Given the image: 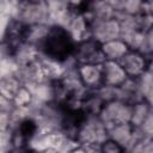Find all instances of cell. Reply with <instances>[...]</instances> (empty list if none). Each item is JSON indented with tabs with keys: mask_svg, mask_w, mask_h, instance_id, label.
Instances as JSON below:
<instances>
[{
	"mask_svg": "<svg viewBox=\"0 0 153 153\" xmlns=\"http://www.w3.org/2000/svg\"><path fill=\"white\" fill-rule=\"evenodd\" d=\"M37 124L32 120H23L18 123V126L14 128L12 136H11V143L12 148H22L27 147L32 137L37 133Z\"/></svg>",
	"mask_w": 153,
	"mask_h": 153,
	"instance_id": "obj_11",
	"label": "cell"
},
{
	"mask_svg": "<svg viewBox=\"0 0 153 153\" xmlns=\"http://www.w3.org/2000/svg\"><path fill=\"white\" fill-rule=\"evenodd\" d=\"M10 126V115L0 110V131H5Z\"/></svg>",
	"mask_w": 153,
	"mask_h": 153,
	"instance_id": "obj_16",
	"label": "cell"
},
{
	"mask_svg": "<svg viewBox=\"0 0 153 153\" xmlns=\"http://www.w3.org/2000/svg\"><path fill=\"white\" fill-rule=\"evenodd\" d=\"M24 85L22 84L20 78L14 75L4 76L0 80V97L8 102H13L17 93Z\"/></svg>",
	"mask_w": 153,
	"mask_h": 153,
	"instance_id": "obj_13",
	"label": "cell"
},
{
	"mask_svg": "<svg viewBox=\"0 0 153 153\" xmlns=\"http://www.w3.org/2000/svg\"><path fill=\"white\" fill-rule=\"evenodd\" d=\"M29 27L19 19H13L8 23L4 36V45L10 54L16 55L17 51L26 44Z\"/></svg>",
	"mask_w": 153,
	"mask_h": 153,
	"instance_id": "obj_5",
	"label": "cell"
},
{
	"mask_svg": "<svg viewBox=\"0 0 153 153\" xmlns=\"http://www.w3.org/2000/svg\"><path fill=\"white\" fill-rule=\"evenodd\" d=\"M76 75L84 88L96 91L103 87L102 65H79Z\"/></svg>",
	"mask_w": 153,
	"mask_h": 153,
	"instance_id": "obj_10",
	"label": "cell"
},
{
	"mask_svg": "<svg viewBox=\"0 0 153 153\" xmlns=\"http://www.w3.org/2000/svg\"><path fill=\"white\" fill-rule=\"evenodd\" d=\"M68 153H87V147L86 146H78V147H74L72 148Z\"/></svg>",
	"mask_w": 153,
	"mask_h": 153,
	"instance_id": "obj_18",
	"label": "cell"
},
{
	"mask_svg": "<svg viewBox=\"0 0 153 153\" xmlns=\"http://www.w3.org/2000/svg\"><path fill=\"white\" fill-rule=\"evenodd\" d=\"M117 62L121 65L129 79H139L145 73H147L148 61L146 55L139 50L130 49Z\"/></svg>",
	"mask_w": 153,
	"mask_h": 153,
	"instance_id": "obj_6",
	"label": "cell"
},
{
	"mask_svg": "<svg viewBox=\"0 0 153 153\" xmlns=\"http://www.w3.org/2000/svg\"><path fill=\"white\" fill-rule=\"evenodd\" d=\"M75 42L66 27L53 25L47 29L45 36L39 45V49L49 57V60L61 62L73 55Z\"/></svg>",
	"mask_w": 153,
	"mask_h": 153,
	"instance_id": "obj_1",
	"label": "cell"
},
{
	"mask_svg": "<svg viewBox=\"0 0 153 153\" xmlns=\"http://www.w3.org/2000/svg\"><path fill=\"white\" fill-rule=\"evenodd\" d=\"M131 153H152V142L149 140H140L131 148Z\"/></svg>",
	"mask_w": 153,
	"mask_h": 153,
	"instance_id": "obj_15",
	"label": "cell"
},
{
	"mask_svg": "<svg viewBox=\"0 0 153 153\" xmlns=\"http://www.w3.org/2000/svg\"><path fill=\"white\" fill-rule=\"evenodd\" d=\"M108 139V130L97 115H86L75 134L81 146H100Z\"/></svg>",
	"mask_w": 153,
	"mask_h": 153,
	"instance_id": "obj_2",
	"label": "cell"
},
{
	"mask_svg": "<svg viewBox=\"0 0 153 153\" xmlns=\"http://www.w3.org/2000/svg\"><path fill=\"white\" fill-rule=\"evenodd\" d=\"M79 65H102L105 57L102 53V44L88 37L75 44L73 55Z\"/></svg>",
	"mask_w": 153,
	"mask_h": 153,
	"instance_id": "obj_4",
	"label": "cell"
},
{
	"mask_svg": "<svg viewBox=\"0 0 153 153\" xmlns=\"http://www.w3.org/2000/svg\"><path fill=\"white\" fill-rule=\"evenodd\" d=\"M49 7L45 2L42 1H29L24 2L20 8L19 20L26 24L27 26L42 25L44 19L48 17Z\"/></svg>",
	"mask_w": 153,
	"mask_h": 153,
	"instance_id": "obj_8",
	"label": "cell"
},
{
	"mask_svg": "<svg viewBox=\"0 0 153 153\" xmlns=\"http://www.w3.org/2000/svg\"><path fill=\"white\" fill-rule=\"evenodd\" d=\"M130 116L131 105L118 98L106 102L98 114V117L105 126L106 130L115 126L130 123Z\"/></svg>",
	"mask_w": 153,
	"mask_h": 153,
	"instance_id": "obj_3",
	"label": "cell"
},
{
	"mask_svg": "<svg viewBox=\"0 0 153 153\" xmlns=\"http://www.w3.org/2000/svg\"><path fill=\"white\" fill-rule=\"evenodd\" d=\"M37 153H57V149L53 148V147H47V148H42V149L37 151Z\"/></svg>",
	"mask_w": 153,
	"mask_h": 153,
	"instance_id": "obj_19",
	"label": "cell"
},
{
	"mask_svg": "<svg viewBox=\"0 0 153 153\" xmlns=\"http://www.w3.org/2000/svg\"><path fill=\"white\" fill-rule=\"evenodd\" d=\"M129 50L130 48L121 38H116L102 44V53L105 60H109V61H118Z\"/></svg>",
	"mask_w": 153,
	"mask_h": 153,
	"instance_id": "obj_12",
	"label": "cell"
},
{
	"mask_svg": "<svg viewBox=\"0 0 153 153\" xmlns=\"http://www.w3.org/2000/svg\"><path fill=\"white\" fill-rule=\"evenodd\" d=\"M11 153H37V151L27 147H22V148H12Z\"/></svg>",
	"mask_w": 153,
	"mask_h": 153,
	"instance_id": "obj_17",
	"label": "cell"
},
{
	"mask_svg": "<svg viewBox=\"0 0 153 153\" xmlns=\"http://www.w3.org/2000/svg\"><path fill=\"white\" fill-rule=\"evenodd\" d=\"M103 86L109 88H120L129 78L117 61L105 60L102 63Z\"/></svg>",
	"mask_w": 153,
	"mask_h": 153,
	"instance_id": "obj_9",
	"label": "cell"
},
{
	"mask_svg": "<svg viewBox=\"0 0 153 153\" xmlns=\"http://www.w3.org/2000/svg\"><path fill=\"white\" fill-rule=\"evenodd\" d=\"M121 25L120 20L115 17L103 20H92L91 22V37L99 42L100 44L120 38Z\"/></svg>",
	"mask_w": 153,
	"mask_h": 153,
	"instance_id": "obj_7",
	"label": "cell"
},
{
	"mask_svg": "<svg viewBox=\"0 0 153 153\" xmlns=\"http://www.w3.org/2000/svg\"><path fill=\"white\" fill-rule=\"evenodd\" d=\"M31 100H32V94H31V92H30L25 86H23V87L19 90V92L17 93V96H16V98L13 99L12 103H13L16 106H18V108H24V106L29 105V104L31 103Z\"/></svg>",
	"mask_w": 153,
	"mask_h": 153,
	"instance_id": "obj_14",
	"label": "cell"
}]
</instances>
